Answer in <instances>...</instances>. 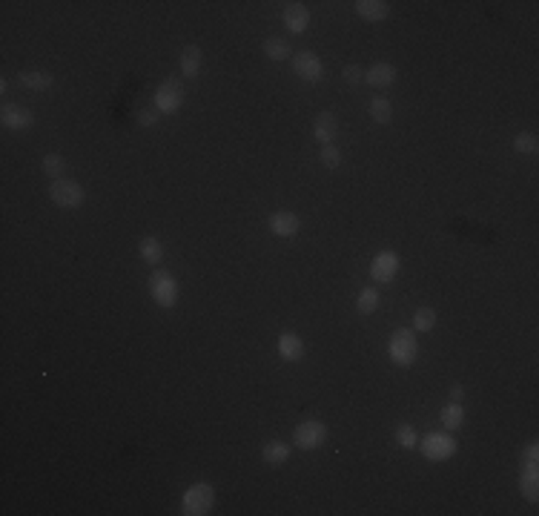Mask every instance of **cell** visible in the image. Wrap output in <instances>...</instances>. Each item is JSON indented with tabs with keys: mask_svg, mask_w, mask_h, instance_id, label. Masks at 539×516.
Returning a JSON list of instances; mask_svg holds the SVG:
<instances>
[{
	"mask_svg": "<svg viewBox=\"0 0 539 516\" xmlns=\"http://www.w3.org/2000/svg\"><path fill=\"white\" fill-rule=\"evenodd\" d=\"M388 356L399 368H410L416 362L419 341H416V333L410 327H399V330L391 333V338H388Z\"/></svg>",
	"mask_w": 539,
	"mask_h": 516,
	"instance_id": "cell-1",
	"label": "cell"
},
{
	"mask_svg": "<svg viewBox=\"0 0 539 516\" xmlns=\"http://www.w3.org/2000/svg\"><path fill=\"white\" fill-rule=\"evenodd\" d=\"M213 505H216V490L207 482L190 485L181 496V513L184 516H204V513L213 510Z\"/></svg>",
	"mask_w": 539,
	"mask_h": 516,
	"instance_id": "cell-2",
	"label": "cell"
},
{
	"mask_svg": "<svg viewBox=\"0 0 539 516\" xmlns=\"http://www.w3.org/2000/svg\"><path fill=\"white\" fill-rule=\"evenodd\" d=\"M49 198H52V204L61 207V210H78V207L86 201V190H84L78 181L61 178V181H52Z\"/></svg>",
	"mask_w": 539,
	"mask_h": 516,
	"instance_id": "cell-3",
	"label": "cell"
},
{
	"mask_svg": "<svg viewBox=\"0 0 539 516\" xmlns=\"http://www.w3.org/2000/svg\"><path fill=\"white\" fill-rule=\"evenodd\" d=\"M181 103H184V84L181 81H178V78H166V81L158 84V89H155V109L161 115L178 112V109H181Z\"/></svg>",
	"mask_w": 539,
	"mask_h": 516,
	"instance_id": "cell-4",
	"label": "cell"
},
{
	"mask_svg": "<svg viewBox=\"0 0 539 516\" xmlns=\"http://www.w3.org/2000/svg\"><path fill=\"white\" fill-rule=\"evenodd\" d=\"M324 442H327V425L318 422V419H304V422H298L296 430H293V445H296L298 450H316V447H321Z\"/></svg>",
	"mask_w": 539,
	"mask_h": 516,
	"instance_id": "cell-5",
	"label": "cell"
},
{
	"mask_svg": "<svg viewBox=\"0 0 539 516\" xmlns=\"http://www.w3.org/2000/svg\"><path fill=\"white\" fill-rule=\"evenodd\" d=\"M149 295L158 307H172L178 301V281L169 270H155L149 275Z\"/></svg>",
	"mask_w": 539,
	"mask_h": 516,
	"instance_id": "cell-6",
	"label": "cell"
},
{
	"mask_svg": "<svg viewBox=\"0 0 539 516\" xmlns=\"http://www.w3.org/2000/svg\"><path fill=\"white\" fill-rule=\"evenodd\" d=\"M419 450H422V456L428 462H445V459H450L456 453V442L448 433H428L419 442Z\"/></svg>",
	"mask_w": 539,
	"mask_h": 516,
	"instance_id": "cell-7",
	"label": "cell"
},
{
	"mask_svg": "<svg viewBox=\"0 0 539 516\" xmlns=\"http://www.w3.org/2000/svg\"><path fill=\"white\" fill-rule=\"evenodd\" d=\"M293 72H296L301 81H307V84H318V81L324 78V64H321V58H318L316 52L301 49V52L293 55Z\"/></svg>",
	"mask_w": 539,
	"mask_h": 516,
	"instance_id": "cell-8",
	"label": "cell"
},
{
	"mask_svg": "<svg viewBox=\"0 0 539 516\" xmlns=\"http://www.w3.org/2000/svg\"><path fill=\"white\" fill-rule=\"evenodd\" d=\"M396 273H399V256H396L393 250H382V253L373 258V264H371V278H373L376 284L393 281Z\"/></svg>",
	"mask_w": 539,
	"mask_h": 516,
	"instance_id": "cell-9",
	"label": "cell"
},
{
	"mask_svg": "<svg viewBox=\"0 0 539 516\" xmlns=\"http://www.w3.org/2000/svg\"><path fill=\"white\" fill-rule=\"evenodd\" d=\"M0 121H4L6 129H29L35 123V115L32 109L21 106V103H4V109H0Z\"/></svg>",
	"mask_w": 539,
	"mask_h": 516,
	"instance_id": "cell-10",
	"label": "cell"
},
{
	"mask_svg": "<svg viewBox=\"0 0 539 516\" xmlns=\"http://www.w3.org/2000/svg\"><path fill=\"white\" fill-rule=\"evenodd\" d=\"M298 230H301V221H298L296 213L278 210V213L270 216V233H273V236H278V238H293V236H298Z\"/></svg>",
	"mask_w": 539,
	"mask_h": 516,
	"instance_id": "cell-11",
	"label": "cell"
},
{
	"mask_svg": "<svg viewBox=\"0 0 539 516\" xmlns=\"http://www.w3.org/2000/svg\"><path fill=\"white\" fill-rule=\"evenodd\" d=\"M336 135H338V118L333 115V112H321V115H316V121H313V138L318 141V143H333L336 141Z\"/></svg>",
	"mask_w": 539,
	"mask_h": 516,
	"instance_id": "cell-12",
	"label": "cell"
},
{
	"mask_svg": "<svg viewBox=\"0 0 539 516\" xmlns=\"http://www.w3.org/2000/svg\"><path fill=\"white\" fill-rule=\"evenodd\" d=\"M281 18H284V26H287L293 35H301V32H307V26H310V12H307L304 4H287Z\"/></svg>",
	"mask_w": 539,
	"mask_h": 516,
	"instance_id": "cell-13",
	"label": "cell"
},
{
	"mask_svg": "<svg viewBox=\"0 0 539 516\" xmlns=\"http://www.w3.org/2000/svg\"><path fill=\"white\" fill-rule=\"evenodd\" d=\"M278 356L284 362H301L304 359V341L296 333H281L278 335Z\"/></svg>",
	"mask_w": 539,
	"mask_h": 516,
	"instance_id": "cell-14",
	"label": "cell"
},
{
	"mask_svg": "<svg viewBox=\"0 0 539 516\" xmlns=\"http://www.w3.org/2000/svg\"><path fill=\"white\" fill-rule=\"evenodd\" d=\"M18 84L29 92H46V89H52L55 75L44 72V69H29V72H18Z\"/></svg>",
	"mask_w": 539,
	"mask_h": 516,
	"instance_id": "cell-15",
	"label": "cell"
},
{
	"mask_svg": "<svg viewBox=\"0 0 539 516\" xmlns=\"http://www.w3.org/2000/svg\"><path fill=\"white\" fill-rule=\"evenodd\" d=\"M365 81H368L371 86H376V89H385V86H391V84L396 81V66L388 64V61H379V64H373V66L365 72Z\"/></svg>",
	"mask_w": 539,
	"mask_h": 516,
	"instance_id": "cell-16",
	"label": "cell"
},
{
	"mask_svg": "<svg viewBox=\"0 0 539 516\" xmlns=\"http://www.w3.org/2000/svg\"><path fill=\"white\" fill-rule=\"evenodd\" d=\"M356 15L371 21V24H379V21H385L391 15V6L385 4V0H358V4H356Z\"/></svg>",
	"mask_w": 539,
	"mask_h": 516,
	"instance_id": "cell-17",
	"label": "cell"
},
{
	"mask_svg": "<svg viewBox=\"0 0 539 516\" xmlns=\"http://www.w3.org/2000/svg\"><path fill=\"white\" fill-rule=\"evenodd\" d=\"M519 487H522V496H525L528 502H536V499H539V465H522Z\"/></svg>",
	"mask_w": 539,
	"mask_h": 516,
	"instance_id": "cell-18",
	"label": "cell"
},
{
	"mask_svg": "<svg viewBox=\"0 0 539 516\" xmlns=\"http://www.w3.org/2000/svg\"><path fill=\"white\" fill-rule=\"evenodd\" d=\"M290 453H293V447H290L287 442H278V439H273V442H267V445L261 447V459H264L270 467L284 465V462L290 459Z\"/></svg>",
	"mask_w": 539,
	"mask_h": 516,
	"instance_id": "cell-19",
	"label": "cell"
},
{
	"mask_svg": "<svg viewBox=\"0 0 539 516\" xmlns=\"http://www.w3.org/2000/svg\"><path fill=\"white\" fill-rule=\"evenodd\" d=\"M201 64H204V52H201V46H196V44L184 46V52H181V75L196 78V75L201 72Z\"/></svg>",
	"mask_w": 539,
	"mask_h": 516,
	"instance_id": "cell-20",
	"label": "cell"
},
{
	"mask_svg": "<svg viewBox=\"0 0 539 516\" xmlns=\"http://www.w3.org/2000/svg\"><path fill=\"white\" fill-rule=\"evenodd\" d=\"M264 55H267L270 61H287V58L293 55L290 41H287V38H278V35L267 38V41H264Z\"/></svg>",
	"mask_w": 539,
	"mask_h": 516,
	"instance_id": "cell-21",
	"label": "cell"
},
{
	"mask_svg": "<svg viewBox=\"0 0 539 516\" xmlns=\"http://www.w3.org/2000/svg\"><path fill=\"white\" fill-rule=\"evenodd\" d=\"M138 253H141V258L146 261V264H161V258H163V244L155 238V236H146L141 244H138Z\"/></svg>",
	"mask_w": 539,
	"mask_h": 516,
	"instance_id": "cell-22",
	"label": "cell"
},
{
	"mask_svg": "<svg viewBox=\"0 0 539 516\" xmlns=\"http://www.w3.org/2000/svg\"><path fill=\"white\" fill-rule=\"evenodd\" d=\"M439 419H442L445 430H456V428H462V422H465V408H462V402H450V405H445L442 413H439Z\"/></svg>",
	"mask_w": 539,
	"mask_h": 516,
	"instance_id": "cell-23",
	"label": "cell"
},
{
	"mask_svg": "<svg viewBox=\"0 0 539 516\" xmlns=\"http://www.w3.org/2000/svg\"><path fill=\"white\" fill-rule=\"evenodd\" d=\"M41 169L46 172L49 178L61 181V178H64V172H66V161H64V155H58V152H46V155L41 158Z\"/></svg>",
	"mask_w": 539,
	"mask_h": 516,
	"instance_id": "cell-24",
	"label": "cell"
},
{
	"mask_svg": "<svg viewBox=\"0 0 539 516\" xmlns=\"http://www.w3.org/2000/svg\"><path fill=\"white\" fill-rule=\"evenodd\" d=\"M356 307H358L362 315L373 313L379 307V290L376 287H362V293H358V298H356Z\"/></svg>",
	"mask_w": 539,
	"mask_h": 516,
	"instance_id": "cell-25",
	"label": "cell"
},
{
	"mask_svg": "<svg viewBox=\"0 0 539 516\" xmlns=\"http://www.w3.org/2000/svg\"><path fill=\"white\" fill-rule=\"evenodd\" d=\"M371 118H373L376 123H391V118H393L391 101H388V98H373V101H371Z\"/></svg>",
	"mask_w": 539,
	"mask_h": 516,
	"instance_id": "cell-26",
	"label": "cell"
},
{
	"mask_svg": "<svg viewBox=\"0 0 539 516\" xmlns=\"http://www.w3.org/2000/svg\"><path fill=\"white\" fill-rule=\"evenodd\" d=\"M433 327H436V310H430V307H419V310L413 313V330L428 333V330H433Z\"/></svg>",
	"mask_w": 539,
	"mask_h": 516,
	"instance_id": "cell-27",
	"label": "cell"
},
{
	"mask_svg": "<svg viewBox=\"0 0 539 516\" xmlns=\"http://www.w3.org/2000/svg\"><path fill=\"white\" fill-rule=\"evenodd\" d=\"M513 149H516L519 155H533V152L539 149L536 135H530V132H519V135L513 138Z\"/></svg>",
	"mask_w": 539,
	"mask_h": 516,
	"instance_id": "cell-28",
	"label": "cell"
},
{
	"mask_svg": "<svg viewBox=\"0 0 539 516\" xmlns=\"http://www.w3.org/2000/svg\"><path fill=\"white\" fill-rule=\"evenodd\" d=\"M318 161H321L324 169H338V166H341V149L333 146V143H327V146H321Z\"/></svg>",
	"mask_w": 539,
	"mask_h": 516,
	"instance_id": "cell-29",
	"label": "cell"
},
{
	"mask_svg": "<svg viewBox=\"0 0 539 516\" xmlns=\"http://www.w3.org/2000/svg\"><path fill=\"white\" fill-rule=\"evenodd\" d=\"M396 442H399V447H416L419 445V436H416V428L413 425H399L396 428Z\"/></svg>",
	"mask_w": 539,
	"mask_h": 516,
	"instance_id": "cell-30",
	"label": "cell"
},
{
	"mask_svg": "<svg viewBox=\"0 0 539 516\" xmlns=\"http://www.w3.org/2000/svg\"><path fill=\"white\" fill-rule=\"evenodd\" d=\"M344 81H347L350 86H356V84H362V81H365V72H362V66H356V64L344 66Z\"/></svg>",
	"mask_w": 539,
	"mask_h": 516,
	"instance_id": "cell-31",
	"label": "cell"
},
{
	"mask_svg": "<svg viewBox=\"0 0 539 516\" xmlns=\"http://www.w3.org/2000/svg\"><path fill=\"white\" fill-rule=\"evenodd\" d=\"M522 465H539V445L530 442L525 450H522Z\"/></svg>",
	"mask_w": 539,
	"mask_h": 516,
	"instance_id": "cell-32",
	"label": "cell"
},
{
	"mask_svg": "<svg viewBox=\"0 0 539 516\" xmlns=\"http://www.w3.org/2000/svg\"><path fill=\"white\" fill-rule=\"evenodd\" d=\"M158 115H161L158 109H141V112H138V123H141V126H155V123H158Z\"/></svg>",
	"mask_w": 539,
	"mask_h": 516,
	"instance_id": "cell-33",
	"label": "cell"
},
{
	"mask_svg": "<svg viewBox=\"0 0 539 516\" xmlns=\"http://www.w3.org/2000/svg\"><path fill=\"white\" fill-rule=\"evenodd\" d=\"M450 402H462V385H453V388H450Z\"/></svg>",
	"mask_w": 539,
	"mask_h": 516,
	"instance_id": "cell-34",
	"label": "cell"
}]
</instances>
